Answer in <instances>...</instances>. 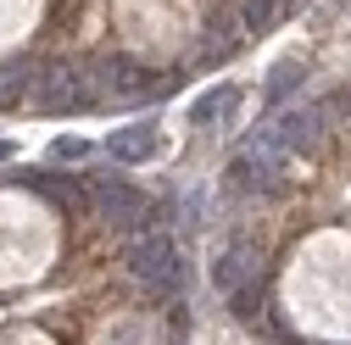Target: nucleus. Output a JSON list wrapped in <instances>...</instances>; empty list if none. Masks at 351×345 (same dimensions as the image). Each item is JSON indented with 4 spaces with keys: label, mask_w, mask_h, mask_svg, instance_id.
Instances as JSON below:
<instances>
[{
    "label": "nucleus",
    "mask_w": 351,
    "mask_h": 345,
    "mask_svg": "<svg viewBox=\"0 0 351 345\" xmlns=\"http://www.w3.org/2000/svg\"><path fill=\"white\" fill-rule=\"evenodd\" d=\"M128 273H134L151 295H162V301H173L179 295V284H184V262H179V245H173L162 229H151V234H140L134 245H128Z\"/></svg>",
    "instance_id": "f257e3e1"
},
{
    "label": "nucleus",
    "mask_w": 351,
    "mask_h": 345,
    "mask_svg": "<svg viewBox=\"0 0 351 345\" xmlns=\"http://www.w3.org/2000/svg\"><path fill=\"white\" fill-rule=\"evenodd\" d=\"M229 184H234V190H251V195H274V190L285 184V151H274L268 134H256V140L234 156Z\"/></svg>",
    "instance_id": "f03ea898"
},
{
    "label": "nucleus",
    "mask_w": 351,
    "mask_h": 345,
    "mask_svg": "<svg viewBox=\"0 0 351 345\" xmlns=\"http://www.w3.org/2000/svg\"><path fill=\"white\" fill-rule=\"evenodd\" d=\"M95 95H90V78H84L73 62H56L45 67V78H39V106L45 112H84Z\"/></svg>",
    "instance_id": "7ed1b4c3"
},
{
    "label": "nucleus",
    "mask_w": 351,
    "mask_h": 345,
    "mask_svg": "<svg viewBox=\"0 0 351 345\" xmlns=\"http://www.w3.org/2000/svg\"><path fill=\"white\" fill-rule=\"evenodd\" d=\"M262 251L251 245V240H229V251L217 256V268H212V279H217V290H229V295H240V290H262Z\"/></svg>",
    "instance_id": "20e7f679"
},
{
    "label": "nucleus",
    "mask_w": 351,
    "mask_h": 345,
    "mask_svg": "<svg viewBox=\"0 0 351 345\" xmlns=\"http://www.w3.org/2000/svg\"><path fill=\"white\" fill-rule=\"evenodd\" d=\"M95 206H101V218L117 223V229H134V223H151V218H156L145 190H134V184H112V179L95 184Z\"/></svg>",
    "instance_id": "39448f33"
},
{
    "label": "nucleus",
    "mask_w": 351,
    "mask_h": 345,
    "mask_svg": "<svg viewBox=\"0 0 351 345\" xmlns=\"http://www.w3.org/2000/svg\"><path fill=\"white\" fill-rule=\"evenodd\" d=\"M324 112L329 106H318V112H285V117H274L268 128H262V134H268V145L274 151H313L318 145V134H324Z\"/></svg>",
    "instance_id": "423d86ee"
},
{
    "label": "nucleus",
    "mask_w": 351,
    "mask_h": 345,
    "mask_svg": "<svg viewBox=\"0 0 351 345\" xmlns=\"http://www.w3.org/2000/svg\"><path fill=\"white\" fill-rule=\"evenodd\" d=\"M245 12H217V23L206 28V39H201V51H195V62L201 67H212V62H223L234 45H240V39H245Z\"/></svg>",
    "instance_id": "0eeeda50"
},
{
    "label": "nucleus",
    "mask_w": 351,
    "mask_h": 345,
    "mask_svg": "<svg viewBox=\"0 0 351 345\" xmlns=\"http://www.w3.org/2000/svg\"><path fill=\"white\" fill-rule=\"evenodd\" d=\"M106 151H112L117 167H134V162L156 156V123H128V128H117V134L106 140Z\"/></svg>",
    "instance_id": "6e6552de"
},
{
    "label": "nucleus",
    "mask_w": 351,
    "mask_h": 345,
    "mask_svg": "<svg viewBox=\"0 0 351 345\" xmlns=\"http://www.w3.org/2000/svg\"><path fill=\"white\" fill-rule=\"evenodd\" d=\"M28 184L45 195L56 212H78V206H90V190H84L78 179H62V172H28Z\"/></svg>",
    "instance_id": "1a4fd4ad"
},
{
    "label": "nucleus",
    "mask_w": 351,
    "mask_h": 345,
    "mask_svg": "<svg viewBox=\"0 0 351 345\" xmlns=\"http://www.w3.org/2000/svg\"><path fill=\"white\" fill-rule=\"evenodd\" d=\"M39 101V67L34 62H6L0 67V106H23Z\"/></svg>",
    "instance_id": "9d476101"
},
{
    "label": "nucleus",
    "mask_w": 351,
    "mask_h": 345,
    "mask_svg": "<svg viewBox=\"0 0 351 345\" xmlns=\"http://www.w3.org/2000/svg\"><path fill=\"white\" fill-rule=\"evenodd\" d=\"M229 106H234V84H217V90H206V95L190 106V123H195V128H201V123H217Z\"/></svg>",
    "instance_id": "9b49d317"
},
{
    "label": "nucleus",
    "mask_w": 351,
    "mask_h": 345,
    "mask_svg": "<svg viewBox=\"0 0 351 345\" xmlns=\"http://www.w3.org/2000/svg\"><path fill=\"white\" fill-rule=\"evenodd\" d=\"M301 73H306L301 62H279V67L268 73V106H279V101L295 90V84H301Z\"/></svg>",
    "instance_id": "f8f14e48"
},
{
    "label": "nucleus",
    "mask_w": 351,
    "mask_h": 345,
    "mask_svg": "<svg viewBox=\"0 0 351 345\" xmlns=\"http://www.w3.org/2000/svg\"><path fill=\"white\" fill-rule=\"evenodd\" d=\"M84 156H90V140H73V134L51 140V162H84Z\"/></svg>",
    "instance_id": "ddd939ff"
},
{
    "label": "nucleus",
    "mask_w": 351,
    "mask_h": 345,
    "mask_svg": "<svg viewBox=\"0 0 351 345\" xmlns=\"http://www.w3.org/2000/svg\"><path fill=\"white\" fill-rule=\"evenodd\" d=\"M274 12H279V0H245V23H251V28H262Z\"/></svg>",
    "instance_id": "4468645a"
},
{
    "label": "nucleus",
    "mask_w": 351,
    "mask_h": 345,
    "mask_svg": "<svg viewBox=\"0 0 351 345\" xmlns=\"http://www.w3.org/2000/svg\"><path fill=\"white\" fill-rule=\"evenodd\" d=\"M6 156H12V140H0V162H6Z\"/></svg>",
    "instance_id": "2eb2a0df"
}]
</instances>
